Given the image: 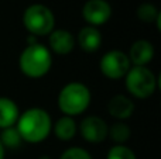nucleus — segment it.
Instances as JSON below:
<instances>
[{"label":"nucleus","instance_id":"nucleus-1","mask_svg":"<svg viewBox=\"0 0 161 159\" xmlns=\"http://www.w3.org/2000/svg\"><path fill=\"white\" fill-rule=\"evenodd\" d=\"M16 128L23 141L30 144H38L50 135L53 130V121L50 114L44 109L31 107L19 115Z\"/></svg>","mask_w":161,"mask_h":159},{"label":"nucleus","instance_id":"nucleus-2","mask_svg":"<svg viewBox=\"0 0 161 159\" xmlns=\"http://www.w3.org/2000/svg\"><path fill=\"white\" fill-rule=\"evenodd\" d=\"M53 56L51 51L45 45L34 42L28 44L21 51L19 58V68L27 78L40 79L45 76L51 69Z\"/></svg>","mask_w":161,"mask_h":159},{"label":"nucleus","instance_id":"nucleus-3","mask_svg":"<svg viewBox=\"0 0 161 159\" xmlns=\"http://www.w3.org/2000/svg\"><path fill=\"white\" fill-rule=\"evenodd\" d=\"M91 90L80 82L65 85L58 95V107L64 115L74 117L83 113L91 104Z\"/></svg>","mask_w":161,"mask_h":159},{"label":"nucleus","instance_id":"nucleus-4","mask_svg":"<svg viewBox=\"0 0 161 159\" xmlns=\"http://www.w3.org/2000/svg\"><path fill=\"white\" fill-rule=\"evenodd\" d=\"M23 24L33 37H44L54 30L55 17L47 6L31 4L23 13Z\"/></svg>","mask_w":161,"mask_h":159},{"label":"nucleus","instance_id":"nucleus-5","mask_svg":"<svg viewBox=\"0 0 161 159\" xmlns=\"http://www.w3.org/2000/svg\"><path fill=\"white\" fill-rule=\"evenodd\" d=\"M126 89L137 99H147L156 92L157 78L147 66H131L125 76Z\"/></svg>","mask_w":161,"mask_h":159},{"label":"nucleus","instance_id":"nucleus-6","mask_svg":"<svg viewBox=\"0 0 161 159\" xmlns=\"http://www.w3.org/2000/svg\"><path fill=\"white\" fill-rule=\"evenodd\" d=\"M100 72L110 80H117V79H123L129 69L131 68V64L129 61L127 54L123 51L113 49L106 52L105 55L100 58L99 62Z\"/></svg>","mask_w":161,"mask_h":159},{"label":"nucleus","instance_id":"nucleus-7","mask_svg":"<svg viewBox=\"0 0 161 159\" xmlns=\"http://www.w3.org/2000/svg\"><path fill=\"white\" fill-rule=\"evenodd\" d=\"M112 16V6L108 0H88L82 7V17L88 25L99 27L109 21Z\"/></svg>","mask_w":161,"mask_h":159},{"label":"nucleus","instance_id":"nucleus-8","mask_svg":"<svg viewBox=\"0 0 161 159\" xmlns=\"http://www.w3.org/2000/svg\"><path fill=\"white\" fill-rule=\"evenodd\" d=\"M108 123L97 115H88L80 121L78 131L88 142L99 144L108 137Z\"/></svg>","mask_w":161,"mask_h":159},{"label":"nucleus","instance_id":"nucleus-9","mask_svg":"<svg viewBox=\"0 0 161 159\" xmlns=\"http://www.w3.org/2000/svg\"><path fill=\"white\" fill-rule=\"evenodd\" d=\"M48 45L50 49L58 55H68L75 48V37L68 30H53L48 34Z\"/></svg>","mask_w":161,"mask_h":159},{"label":"nucleus","instance_id":"nucleus-10","mask_svg":"<svg viewBox=\"0 0 161 159\" xmlns=\"http://www.w3.org/2000/svg\"><path fill=\"white\" fill-rule=\"evenodd\" d=\"M154 47L147 39H139L134 41L129 51V61L133 64V66H146L148 62L153 61L154 58Z\"/></svg>","mask_w":161,"mask_h":159},{"label":"nucleus","instance_id":"nucleus-11","mask_svg":"<svg viewBox=\"0 0 161 159\" xmlns=\"http://www.w3.org/2000/svg\"><path fill=\"white\" fill-rule=\"evenodd\" d=\"M108 111L112 117L116 120L123 121L126 118L131 117L134 111V103L125 95H116L109 100L108 103Z\"/></svg>","mask_w":161,"mask_h":159},{"label":"nucleus","instance_id":"nucleus-12","mask_svg":"<svg viewBox=\"0 0 161 159\" xmlns=\"http://www.w3.org/2000/svg\"><path fill=\"white\" fill-rule=\"evenodd\" d=\"M75 41L78 42V45L83 51H86V52H95V51H97L100 48L102 35H100V31L96 27L86 25V27L79 30Z\"/></svg>","mask_w":161,"mask_h":159},{"label":"nucleus","instance_id":"nucleus-13","mask_svg":"<svg viewBox=\"0 0 161 159\" xmlns=\"http://www.w3.org/2000/svg\"><path fill=\"white\" fill-rule=\"evenodd\" d=\"M20 115L19 106L8 97H0V130L16 126Z\"/></svg>","mask_w":161,"mask_h":159},{"label":"nucleus","instance_id":"nucleus-14","mask_svg":"<svg viewBox=\"0 0 161 159\" xmlns=\"http://www.w3.org/2000/svg\"><path fill=\"white\" fill-rule=\"evenodd\" d=\"M53 130L58 140L69 141V140H72L76 135V132H78V126H76L75 120H74L72 117L64 115V117L58 118V120L55 121V124H53Z\"/></svg>","mask_w":161,"mask_h":159},{"label":"nucleus","instance_id":"nucleus-15","mask_svg":"<svg viewBox=\"0 0 161 159\" xmlns=\"http://www.w3.org/2000/svg\"><path fill=\"white\" fill-rule=\"evenodd\" d=\"M137 17L142 20L146 24H151V23H156L157 28H161V13L158 11V8L156 7L151 3H143L137 7Z\"/></svg>","mask_w":161,"mask_h":159},{"label":"nucleus","instance_id":"nucleus-16","mask_svg":"<svg viewBox=\"0 0 161 159\" xmlns=\"http://www.w3.org/2000/svg\"><path fill=\"white\" fill-rule=\"evenodd\" d=\"M130 127L127 124H125L123 121H117V123L112 124L108 128V135L117 145H123L130 138Z\"/></svg>","mask_w":161,"mask_h":159},{"label":"nucleus","instance_id":"nucleus-17","mask_svg":"<svg viewBox=\"0 0 161 159\" xmlns=\"http://www.w3.org/2000/svg\"><path fill=\"white\" fill-rule=\"evenodd\" d=\"M0 142H2V145L4 149L6 148L16 149L21 145L23 140H21V137H20L19 131H17L16 126L2 130V132H0Z\"/></svg>","mask_w":161,"mask_h":159},{"label":"nucleus","instance_id":"nucleus-18","mask_svg":"<svg viewBox=\"0 0 161 159\" xmlns=\"http://www.w3.org/2000/svg\"><path fill=\"white\" fill-rule=\"evenodd\" d=\"M106 159H137L136 154L126 145H114L109 149Z\"/></svg>","mask_w":161,"mask_h":159},{"label":"nucleus","instance_id":"nucleus-19","mask_svg":"<svg viewBox=\"0 0 161 159\" xmlns=\"http://www.w3.org/2000/svg\"><path fill=\"white\" fill-rule=\"evenodd\" d=\"M59 159H92V155L86 149L79 146H71L62 152Z\"/></svg>","mask_w":161,"mask_h":159},{"label":"nucleus","instance_id":"nucleus-20","mask_svg":"<svg viewBox=\"0 0 161 159\" xmlns=\"http://www.w3.org/2000/svg\"><path fill=\"white\" fill-rule=\"evenodd\" d=\"M4 152H6V149L3 148L2 142H0V159H4Z\"/></svg>","mask_w":161,"mask_h":159},{"label":"nucleus","instance_id":"nucleus-21","mask_svg":"<svg viewBox=\"0 0 161 159\" xmlns=\"http://www.w3.org/2000/svg\"><path fill=\"white\" fill-rule=\"evenodd\" d=\"M40 159H50V156H41Z\"/></svg>","mask_w":161,"mask_h":159}]
</instances>
